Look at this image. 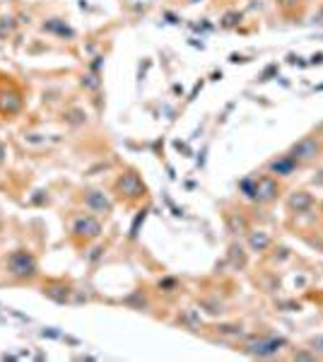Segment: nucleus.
Segmentation results:
<instances>
[{
  "label": "nucleus",
  "mask_w": 323,
  "mask_h": 362,
  "mask_svg": "<svg viewBox=\"0 0 323 362\" xmlns=\"http://www.w3.org/2000/svg\"><path fill=\"white\" fill-rule=\"evenodd\" d=\"M8 273L15 278H32L36 273V258L29 251H15L8 258Z\"/></svg>",
  "instance_id": "obj_1"
},
{
  "label": "nucleus",
  "mask_w": 323,
  "mask_h": 362,
  "mask_svg": "<svg viewBox=\"0 0 323 362\" xmlns=\"http://www.w3.org/2000/svg\"><path fill=\"white\" fill-rule=\"evenodd\" d=\"M73 232L75 234H85V237H97V234H99V222H97V220H92V217H80V220H75Z\"/></svg>",
  "instance_id": "obj_2"
},
{
  "label": "nucleus",
  "mask_w": 323,
  "mask_h": 362,
  "mask_svg": "<svg viewBox=\"0 0 323 362\" xmlns=\"http://www.w3.org/2000/svg\"><path fill=\"white\" fill-rule=\"evenodd\" d=\"M19 106H22V99L17 94H3V99H0V111L3 113H15L19 111Z\"/></svg>",
  "instance_id": "obj_3"
},
{
  "label": "nucleus",
  "mask_w": 323,
  "mask_h": 362,
  "mask_svg": "<svg viewBox=\"0 0 323 362\" xmlns=\"http://www.w3.org/2000/svg\"><path fill=\"white\" fill-rule=\"evenodd\" d=\"M87 203H89V205H94V208H99V210H109V203H106V201H99L97 191L89 193V196H87Z\"/></svg>",
  "instance_id": "obj_4"
},
{
  "label": "nucleus",
  "mask_w": 323,
  "mask_h": 362,
  "mask_svg": "<svg viewBox=\"0 0 323 362\" xmlns=\"http://www.w3.org/2000/svg\"><path fill=\"white\" fill-rule=\"evenodd\" d=\"M3 153H5V150H3V145H0V162H3Z\"/></svg>",
  "instance_id": "obj_5"
}]
</instances>
